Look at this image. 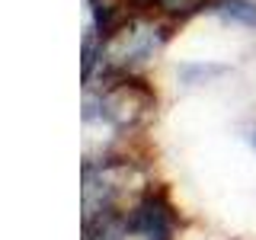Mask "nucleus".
<instances>
[{
	"label": "nucleus",
	"instance_id": "nucleus-2",
	"mask_svg": "<svg viewBox=\"0 0 256 240\" xmlns=\"http://www.w3.org/2000/svg\"><path fill=\"white\" fill-rule=\"evenodd\" d=\"M154 106V96L148 93V86H141L138 80H118V84L106 86L100 96H90L86 100V112L84 116H93L100 118L102 125L109 128H132L138 125L144 116H148V109Z\"/></svg>",
	"mask_w": 256,
	"mask_h": 240
},
{
	"label": "nucleus",
	"instance_id": "nucleus-6",
	"mask_svg": "<svg viewBox=\"0 0 256 240\" xmlns=\"http://www.w3.org/2000/svg\"><path fill=\"white\" fill-rule=\"evenodd\" d=\"M250 144H253V148H256V128H253V134H250Z\"/></svg>",
	"mask_w": 256,
	"mask_h": 240
},
{
	"label": "nucleus",
	"instance_id": "nucleus-4",
	"mask_svg": "<svg viewBox=\"0 0 256 240\" xmlns=\"http://www.w3.org/2000/svg\"><path fill=\"white\" fill-rule=\"evenodd\" d=\"M214 13L230 22H244V26H256V6L250 0H218Z\"/></svg>",
	"mask_w": 256,
	"mask_h": 240
},
{
	"label": "nucleus",
	"instance_id": "nucleus-5",
	"mask_svg": "<svg viewBox=\"0 0 256 240\" xmlns=\"http://www.w3.org/2000/svg\"><path fill=\"white\" fill-rule=\"evenodd\" d=\"M160 4H164L166 10H173V13H189V10L205 6V0H160Z\"/></svg>",
	"mask_w": 256,
	"mask_h": 240
},
{
	"label": "nucleus",
	"instance_id": "nucleus-3",
	"mask_svg": "<svg viewBox=\"0 0 256 240\" xmlns=\"http://www.w3.org/2000/svg\"><path fill=\"white\" fill-rule=\"evenodd\" d=\"M170 230H173L170 208L148 196L144 202L134 205V212H128L122 240H170Z\"/></svg>",
	"mask_w": 256,
	"mask_h": 240
},
{
	"label": "nucleus",
	"instance_id": "nucleus-1",
	"mask_svg": "<svg viewBox=\"0 0 256 240\" xmlns=\"http://www.w3.org/2000/svg\"><path fill=\"white\" fill-rule=\"evenodd\" d=\"M160 42H164V32L160 26L148 20H128L122 26L109 29L100 38V52H96V64H100L102 74H122L125 68L144 61L148 54H154Z\"/></svg>",
	"mask_w": 256,
	"mask_h": 240
}]
</instances>
